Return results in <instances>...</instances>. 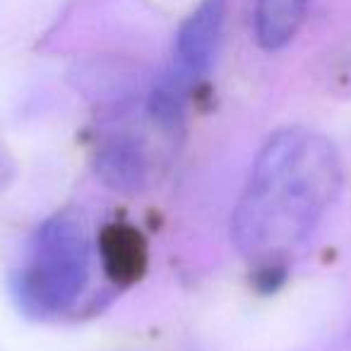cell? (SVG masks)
Returning <instances> with one entry per match:
<instances>
[{"mask_svg":"<svg viewBox=\"0 0 351 351\" xmlns=\"http://www.w3.org/2000/svg\"><path fill=\"white\" fill-rule=\"evenodd\" d=\"M97 173L104 178V183L116 191L132 193L140 191L147 183V156L142 145L135 137H111L97 152Z\"/></svg>","mask_w":351,"mask_h":351,"instance_id":"obj_4","label":"cell"},{"mask_svg":"<svg viewBox=\"0 0 351 351\" xmlns=\"http://www.w3.org/2000/svg\"><path fill=\"white\" fill-rule=\"evenodd\" d=\"M311 0H258L255 5V36L260 46L277 51L296 36Z\"/></svg>","mask_w":351,"mask_h":351,"instance_id":"obj_5","label":"cell"},{"mask_svg":"<svg viewBox=\"0 0 351 351\" xmlns=\"http://www.w3.org/2000/svg\"><path fill=\"white\" fill-rule=\"evenodd\" d=\"M104 267L116 282L135 279L145 267V243L142 236L128 226H108L101 236Z\"/></svg>","mask_w":351,"mask_h":351,"instance_id":"obj_6","label":"cell"},{"mask_svg":"<svg viewBox=\"0 0 351 351\" xmlns=\"http://www.w3.org/2000/svg\"><path fill=\"white\" fill-rule=\"evenodd\" d=\"M229 0H202L176 34L171 68L154 82L147 99L149 118L164 130L183 121L191 92L210 73L221 44Z\"/></svg>","mask_w":351,"mask_h":351,"instance_id":"obj_3","label":"cell"},{"mask_svg":"<svg viewBox=\"0 0 351 351\" xmlns=\"http://www.w3.org/2000/svg\"><path fill=\"white\" fill-rule=\"evenodd\" d=\"M92 274V239L73 215L49 217L27 241L12 274V296L32 317H58L73 311Z\"/></svg>","mask_w":351,"mask_h":351,"instance_id":"obj_2","label":"cell"},{"mask_svg":"<svg viewBox=\"0 0 351 351\" xmlns=\"http://www.w3.org/2000/svg\"><path fill=\"white\" fill-rule=\"evenodd\" d=\"M344 171L330 137L284 128L260 149L231 217V236L248 263L279 269L311 239L341 191Z\"/></svg>","mask_w":351,"mask_h":351,"instance_id":"obj_1","label":"cell"}]
</instances>
